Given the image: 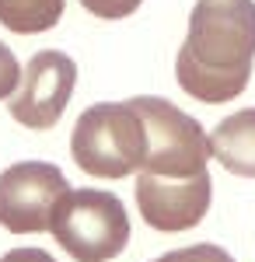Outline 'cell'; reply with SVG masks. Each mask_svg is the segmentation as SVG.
<instances>
[{
  "instance_id": "cell-9",
  "label": "cell",
  "mask_w": 255,
  "mask_h": 262,
  "mask_svg": "<svg viewBox=\"0 0 255 262\" xmlns=\"http://www.w3.org/2000/svg\"><path fill=\"white\" fill-rule=\"evenodd\" d=\"M63 7L67 0H0V25L18 35L49 32L63 18Z\"/></svg>"
},
{
  "instance_id": "cell-7",
  "label": "cell",
  "mask_w": 255,
  "mask_h": 262,
  "mask_svg": "<svg viewBox=\"0 0 255 262\" xmlns=\"http://www.w3.org/2000/svg\"><path fill=\"white\" fill-rule=\"evenodd\" d=\"M133 192H137L140 217L154 231H189L206 217L214 200V182L206 171L193 179H157L140 171Z\"/></svg>"
},
{
  "instance_id": "cell-1",
  "label": "cell",
  "mask_w": 255,
  "mask_h": 262,
  "mask_svg": "<svg viewBox=\"0 0 255 262\" xmlns=\"http://www.w3.org/2000/svg\"><path fill=\"white\" fill-rule=\"evenodd\" d=\"M255 63V0H199L178 49L175 77L206 105L238 98Z\"/></svg>"
},
{
  "instance_id": "cell-3",
  "label": "cell",
  "mask_w": 255,
  "mask_h": 262,
  "mask_svg": "<svg viewBox=\"0 0 255 262\" xmlns=\"http://www.w3.org/2000/svg\"><path fill=\"white\" fill-rule=\"evenodd\" d=\"M49 234L77 262H109L130 242V217L116 192L70 189L53 210Z\"/></svg>"
},
{
  "instance_id": "cell-13",
  "label": "cell",
  "mask_w": 255,
  "mask_h": 262,
  "mask_svg": "<svg viewBox=\"0 0 255 262\" xmlns=\"http://www.w3.org/2000/svg\"><path fill=\"white\" fill-rule=\"evenodd\" d=\"M0 262H56L49 252H42V248H14V252H7Z\"/></svg>"
},
{
  "instance_id": "cell-2",
  "label": "cell",
  "mask_w": 255,
  "mask_h": 262,
  "mask_svg": "<svg viewBox=\"0 0 255 262\" xmlns=\"http://www.w3.org/2000/svg\"><path fill=\"white\" fill-rule=\"evenodd\" d=\"M147 126L130 101H98L80 112L70 137V154L95 179H126L147 161Z\"/></svg>"
},
{
  "instance_id": "cell-4",
  "label": "cell",
  "mask_w": 255,
  "mask_h": 262,
  "mask_svg": "<svg viewBox=\"0 0 255 262\" xmlns=\"http://www.w3.org/2000/svg\"><path fill=\"white\" fill-rule=\"evenodd\" d=\"M137 112L147 126V161L143 171L157 179H193L206 171L210 161V143L206 133L193 116H185L178 105L154 95L133 98Z\"/></svg>"
},
{
  "instance_id": "cell-11",
  "label": "cell",
  "mask_w": 255,
  "mask_h": 262,
  "mask_svg": "<svg viewBox=\"0 0 255 262\" xmlns=\"http://www.w3.org/2000/svg\"><path fill=\"white\" fill-rule=\"evenodd\" d=\"M84 11H91L95 18H105V21H116V18H130L143 0H80Z\"/></svg>"
},
{
  "instance_id": "cell-6",
  "label": "cell",
  "mask_w": 255,
  "mask_h": 262,
  "mask_svg": "<svg viewBox=\"0 0 255 262\" xmlns=\"http://www.w3.org/2000/svg\"><path fill=\"white\" fill-rule=\"evenodd\" d=\"M74 84H77V63L67 53H56V49L35 53L21 70L18 91L11 98L14 122L28 129H53L74 95Z\"/></svg>"
},
{
  "instance_id": "cell-12",
  "label": "cell",
  "mask_w": 255,
  "mask_h": 262,
  "mask_svg": "<svg viewBox=\"0 0 255 262\" xmlns=\"http://www.w3.org/2000/svg\"><path fill=\"white\" fill-rule=\"evenodd\" d=\"M21 81V67H18V56L0 42V98H7Z\"/></svg>"
},
{
  "instance_id": "cell-10",
  "label": "cell",
  "mask_w": 255,
  "mask_h": 262,
  "mask_svg": "<svg viewBox=\"0 0 255 262\" xmlns=\"http://www.w3.org/2000/svg\"><path fill=\"white\" fill-rule=\"evenodd\" d=\"M154 262H235V259L220 245L203 242V245H189V248H175V252H168V255H161Z\"/></svg>"
},
{
  "instance_id": "cell-8",
  "label": "cell",
  "mask_w": 255,
  "mask_h": 262,
  "mask_svg": "<svg viewBox=\"0 0 255 262\" xmlns=\"http://www.w3.org/2000/svg\"><path fill=\"white\" fill-rule=\"evenodd\" d=\"M206 143H210V158L224 164V171L255 179V108H241L220 119Z\"/></svg>"
},
{
  "instance_id": "cell-5",
  "label": "cell",
  "mask_w": 255,
  "mask_h": 262,
  "mask_svg": "<svg viewBox=\"0 0 255 262\" xmlns=\"http://www.w3.org/2000/svg\"><path fill=\"white\" fill-rule=\"evenodd\" d=\"M70 192L67 175L49 161H18L0 171V224L11 234L49 231L56 203Z\"/></svg>"
}]
</instances>
